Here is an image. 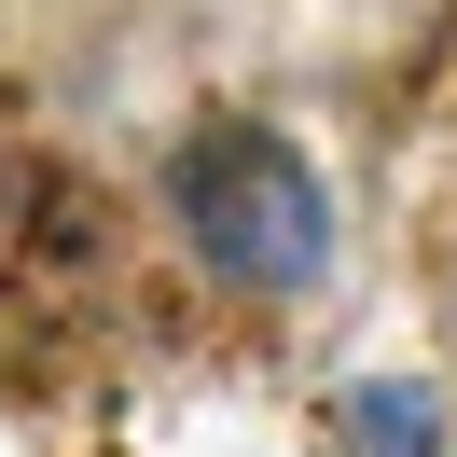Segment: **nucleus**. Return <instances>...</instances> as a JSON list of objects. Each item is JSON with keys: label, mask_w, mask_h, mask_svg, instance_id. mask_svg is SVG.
Returning <instances> with one entry per match:
<instances>
[{"label": "nucleus", "mask_w": 457, "mask_h": 457, "mask_svg": "<svg viewBox=\"0 0 457 457\" xmlns=\"http://www.w3.org/2000/svg\"><path fill=\"white\" fill-rule=\"evenodd\" d=\"M167 222L195 236V263L222 291H263V305L333 278V180L305 167L291 125H250V112L195 125L167 153Z\"/></svg>", "instance_id": "obj_1"}, {"label": "nucleus", "mask_w": 457, "mask_h": 457, "mask_svg": "<svg viewBox=\"0 0 457 457\" xmlns=\"http://www.w3.org/2000/svg\"><path fill=\"white\" fill-rule=\"evenodd\" d=\"M346 444L361 457H444V402H429L416 374H361V388H346Z\"/></svg>", "instance_id": "obj_2"}]
</instances>
